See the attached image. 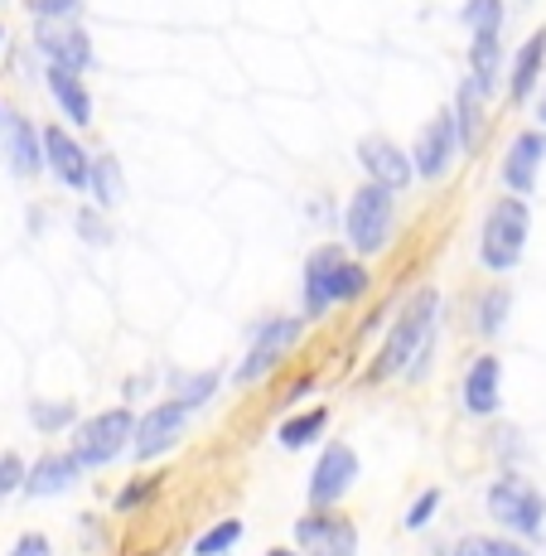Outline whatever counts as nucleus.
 Instances as JSON below:
<instances>
[{
	"label": "nucleus",
	"instance_id": "21",
	"mask_svg": "<svg viewBox=\"0 0 546 556\" xmlns=\"http://www.w3.org/2000/svg\"><path fill=\"white\" fill-rule=\"evenodd\" d=\"M542 63H546V29H537L528 45L512 53V78H508V98L512 102L532 98V88H537V78H542Z\"/></svg>",
	"mask_w": 546,
	"mask_h": 556
},
{
	"label": "nucleus",
	"instance_id": "14",
	"mask_svg": "<svg viewBox=\"0 0 546 556\" xmlns=\"http://www.w3.org/2000/svg\"><path fill=\"white\" fill-rule=\"evenodd\" d=\"M542 160H546V131L512 136L508 155H503V185H508V194H532L537 189Z\"/></svg>",
	"mask_w": 546,
	"mask_h": 556
},
{
	"label": "nucleus",
	"instance_id": "6",
	"mask_svg": "<svg viewBox=\"0 0 546 556\" xmlns=\"http://www.w3.org/2000/svg\"><path fill=\"white\" fill-rule=\"evenodd\" d=\"M488 518L503 522L508 532H522V538H537L542 532V518H546V498L528 479L518 475H503L488 484Z\"/></svg>",
	"mask_w": 546,
	"mask_h": 556
},
{
	"label": "nucleus",
	"instance_id": "5",
	"mask_svg": "<svg viewBox=\"0 0 546 556\" xmlns=\"http://www.w3.org/2000/svg\"><path fill=\"white\" fill-rule=\"evenodd\" d=\"M131 431H136V416L126 406H112V412H98L78 426V441H73V459L82 469H102L112 465L116 455L131 445Z\"/></svg>",
	"mask_w": 546,
	"mask_h": 556
},
{
	"label": "nucleus",
	"instance_id": "2",
	"mask_svg": "<svg viewBox=\"0 0 546 556\" xmlns=\"http://www.w3.org/2000/svg\"><path fill=\"white\" fill-rule=\"evenodd\" d=\"M368 291V266L353 262L344 248H315L305 256V315L319 319L334 305H353Z\"/></svg>",
	"mask_w": 546,
	"mask_h": 556
},
{
	"label": "nucleus",
	"instance_id": "22",
	"mask_svg": "<svg viewBox=\"0 0 546 556\" xmlns=\"http://www.w3.org/2000/svg\"><path fill=\"white\" fill-rule=\"evenodd\" d=\"M325 426H329V412H305V416H291V421L276 431V441L285 445V451H305V445H315L319 435H325Z\"/></svg>",
	"mask_w": 546,
	"mask_h": 556
},
{
	"label": "nucleus",
	"instance_id": "37",
	"mask_svg": "<svg viewBox=\"0 0 546 556\" xmlns=\"http://www.w3.org/2000/svg\"><path fill=\"white\" fill-rule=\"evenodd\" d=\"M266 556H300V552H291V547H271Z\"/></svg>",
	"mask_w": 546,
	"mask_h": 556
},
{
	"label": "nucleus",
	"instance_id": "24",
	"mask_svg": "<svg viewBox=\"0 0 546 556\" xmlns=\"http://www.w3.org/2000/svg\"><path fill=\"white\" fill-rule=\"evenodd\" d=\"M122 189H126V179H122V165H116L112 155L92 160V185H88V194L98 199L102 208H112V203H122Z\"/></svg>",
	"mask_w": 546,
	"mask_h": 556
},
{
	"label": "nucleus",
	"instance_id": "11",
	"mask_svg": "<svg viewBox=\"0 0 546 556\" xmlns=\"http://www.w3.org/2000/svg\"><path fill=\"white\" fill-rule=\"evenodd\" d=\"M353 479H358V455H353V445H344V441L325 445V455L315 459V475H309V504L315 508L339 504Z\"/></svg>",
	"mask_w": 546,
	"mask_h": 556
},
{
	"label": "nucleus",
	"instance_id": "12",
	"mask_svg": "<svg viewBox=\"0 0 546 556\" xmlns=\"http://www.w3.org/2000/svg\"><path fill=\"white\" fill-rule=\"evenodd\" d=\"M39 146H45V160H49L53 179H59L63 189H73V194H88V185H92L88 151H82V146L73 141L63 126H45V131H39Z\"/></svg>",
	"mask_w": 546,
	"mask_h": 556
},
{
	"label": "nucleus",
	"instance_id": "4",
	"mask_svg": "<svg viewBox=\"0 0 546 556\" xmlns=\"http://www.w3.org/2000/svg\"><path fill=\"white\" fill-rule=\"evenodd\" d=\"M392 223H397V208H392V189L388 185H358L344 203V238L358 256H378L392 238Z\"/></svg>",
	"mask_w": 546,
	"mask_h": 556
},
{
	"label": "nucleus",
	"instance_id": "9",
	"mask_svg": "<svg viewBox=\"0 0 546 556\" xmlns=\"http://www.w3.org/2000/svg\"><path fill=\"white\" fill-rule=\"evenodd\" d=\"M295 334H300V319H291V315H276V319H266V325L252 334L247 358L238 363V382H262L266 372H271L276 363L285 358V349L295 344Z\"/></svg>",
	"mask_w": 546,
	"mask_h": 556
},
{
	"label": "nucleus",
	"instance_id": "23",
	"mask_svg": "<svg viewBox=\"0 0 546 556\" xmlns=\"http://www.w3.org/2000/svg\"><path fill=\"white\" fill-rule=\"evenodd\" d=\"M459 20H465L469 39H498V29H503V0H465Z\"/></svg>",
	"mask_w": 546,
	"mask_h": 556
},
{
	"label": "nucleus",
	"instance_id": "38",
	"mask_svg": "<svg viewBox=\"0 0 546 556\" xmlns=\"http://www.w3.org/2000/svg\"><path fill=\"white\" fill-rule=\"evenodd\" d=\"M0 126H5V112H0Z\"/></svg>",
	"mask_w": 546,
	"mask_h": 556
},
{
	"label": "nucleus",
	"instance_id": "30",
	"mask_svg": "<svg viewBox=\"0 0 546 556\" xmlns=\"http://www.w3.org/2000/svg\"><path fill=\"white\" fill-rule=\"evenodd\" d=\"M435 513H441V489H426V494L411 504V513H406V528H426Z\"/></svg>",
	"mask_w": 546,
	"mask_h": 556
},
{
	"label": "nucleus",
	"instance_id": "8",
	"mask_svg": "<svg viewBox=\"0 0 546 556\" xmlns=\"http://www.w3.org/2000/svg\"><path fill=\"white\" fill-rule=\"evenodd\" d=\"M189 416H194V406H185V402H160V406H150V412L136 421V431H131V445H136V459H160L165 451H175V441L189 431Z\"/></svg>",
	"mask_w": 546,
	"mask_h": 556
},
{
	"label": "nucleus",
	"instance_id": "25",
	"mask_svg": "<svg viewBox=\"0 0 546 556\" xmlns=\"http://www.w3.org/2000/svg\"><path fill=\"white\" fill-rule=\"evenodd\" d=\"M169 392H175V402L185 406H203L218 392V372H179L175 382H169Z\"/></svg>",
	"mask_w": 546,
	"mask_h": 556
},
{
	"label": "nucleus",
	"instance_id": "33",
	"mask_svg": "<svg viewBox=\"0 0 546 556\" xmlns=\"http://www.w3.org/2000/svg\"><path fill=\"white\" fill-rule=\"evenodd\" d=\"M10 556H53V547H49L45 532H25V538L10 547Z\"/></svg>",
	"mask_w": 546,
	"mask_h": 556
},
{
	"label": "nucleus",
	"instance_id": "1",
	"mask_svg": "<svg viewBox=\"0 0 546 556\" xmlns=\"http://www.w3.org/2000/svg\"><path fill=\"white\" fill-rule=\"evenodd\" d=\"M435 309H441V295L435 291H416L411 301H406V309L397 315V325H392L388 344H382L378 363L368 368V382H388L392 372H402L406 363H421L426 354H431V334H435Z\"/></svg>",
	"mask_w": 546,
	"mask_h": 556
},
{
	"label": "nucleus",
	"instance_id": "36",
	"mask_svg": "<svg viewBox=\"0 0 546 556\" xmlns=\"http://www.w3.org/2000/svg\"><path fill=\"white\" fill-rule=\"evenodd\" d=\"M537 122H542V131H546V92H542V102H537Z\"/></svg>",
	"mask_w": 546,
	"mask_h": 556
},
{
	"label": "nucleus",
	"instance_id": "18",
	"mask_svg": "<svg viewBox=\"0 0 546 556\" xmlns=\"http://www.w3.org/2000/svg\"><path fill=\"white\" fill-rule=\"evenodd\" d=\"M449 116H455L459 151L474 155L479 146H484V92H479L469 78L459 83V92H455V106H449Z\"/></svg>",
	"mask_w": 546,
	"mask_h": 556
},
{
	"label": "nucleus",
	"instance_id": "16",
	"mask_svg": "<svg viewBox=\"0 0 546 556\" xmlns=\"http://www.w3.org/2000/svg\"><path fill=\"white\" fill-rule=\"evenodd\" d=\"M78 475H82V465L73 455H45L39 465L25 469V484L20 489H25V498H59L78 484Z\"/></svg>",
	"mask_w": 546,
	"mask_h": 556
},
{
	"label": "nucleus",
	"instance_id": "28",
	"mask_svg": "<svg viewBox=\"0 0 546 556\" xmlns=\"http://www.w3.org/2000/svg\"><path fill=\"white\" fill-rule=\"evenodd\" d=\"M29 421H35V431H63V426H73V402H35Z\"/></svg>",
	"mask_w": 546,
	"mask_h": 556
},
{
	"label": "nucleus",
	"instance_id": "19",
	"mask_svg": "<svg viewBox=\"0 0 546 556\" xmlns=\"http://www.w3.org/2000/svg\"><path fill=\"white\" fill-rule=\"evenodd\" d=\"M465 412L469 416H494L498 412V358L494 354L469 363V372H465Z\"/></svg>",
	"mask_w": 546,
	"mask_h": 556
},
{
	"label": "nucleus",
	"instance_id": "10",
	"mask_svg": "<svg viewBox=\"0 0 546 556\" xmlns=\"http://www.w3.org/2000/svg\"><path fill=\"white\" fill-rule=\"evenodd\" d=\"M455 155H459V136H455V116H449V106H445V112H435L431 122L421 126V136H416L411 169L421 179H445V169Z\"/></svg>",
	"mask_w": 546,
	"mask_h": 556
},
{
	"label": "nucleus",
	"instance_id": "34",
	"mask_svg": "<svg viewBox=\"0 0 546 556\" xmlns=\"http://www.w3.org/2000/svg\"><path fill=\"white\" fill-rule=\"evenodd\" d=\"M155 489H160V479H141V484H131L122 498H116V508H136V504H145V498L155 494Z\"/></svg>",
	"mask_w": 546,
	"mask_h": 556
},
{
	"label": "nucleus",
	"instance_id": "3",
	"mask_svg": "<svg viewBox=\"0 0 546 556\" xmlns=\"http://www.w3.org/2000/svg\"><path fill=\"white\" fill-rule=\"evenodd\" d=\"M528 228H532V213L522 194L494 199V208L484 213V232H479V262L488 271H512L522 262V248H528Z\"/></svg>",
	"mask_w": 546,
	"mask_h": 556
},
{
	"label": "nucleus",
	"instance_id": "27",
	"mask_svg": "<svg viewBox=\"0 0 546 556\" xmlns=\"http://www.w3.org/2000/svg\"><path fill=\"white\" fill-rule=\"evenodd\" d=\"M449 556H532V552L508 538H465V542H455Z\"/></svg>",
	"mask_w": 546,
	"mask_h": 556
},
{
	"label": "nucleus",
	"instance_id": "20",
	"mask_svg": "<svg viewBox=\"0 0 546 556\" xmlns=\"http://www.w3.org/2000/svg\"><path fill=\"white\" fill-rule=\"evenodd\" d=\"M45 83H49L53 102H59V112L68 116L73 126H92V98H88V88H82L78 73H63V68H53V63H49Z\"/></svg>",
	"mask_w": 546,
	"mask_h": 556
},
{
	"label": "nucleus",
	"instance_id": "32",
	"mask_svg": "<svg viewBox=\"0 0 546 556\" xmlns=\"http://www.w3.org/2000/svg\"><path fill=\"white\" fill-rule=\"evenodd\" d=\"M78 5L82 0H29V10H35L39 20H68Z\"/></svg>",
	"mask_w": 546,
	"mask_h": 556
},
{
	"label": "nucleus",
	"instance_id": "17",
	"mask_svg": "<svg viewBox=\"0 0 546 556\" xmlns=\"http://www.w3.org/2000/svg\"><path fill=\"white\" fill-rule=\"evenodd\" d=\"M5 155L10 165H15L20 179H29L39 165H45V146H39V126L29 122V116H5Z\"/></svg>",
	"mask_w": 546,
	"mask_h": 556
},
{
	"label": "nucleus",
	"instance_id": "29",
	"mask_svg": "<svg viewBox=\"0 0 546 556\" xmlns=\"http://www.w3.org/2000/svg\"><path fill=\"white\" fill-rule=\"evenodd\" d=\"M508 301H512L508 291H488L484 295V315H479V329H484V334H498L503 315H508Z\"/></svg>",
	"mask_w": 546,
	"mask_h": 556
},
{
	"label": "nucleus",
	"instance_id": "39",
	"mask_svg": "<svg viewBox=\"0 0 546 556\" xmlns=\"http://www.w3.org/2000/svg\"><path fill=\"white\" fill-rule=\"evenodd\" d=\"M0 39H5V29H0Z\"/></svg>",
	"mask_w": 546,
	"mask_h": 556
},
{
	"label": "nucleus",
	"instance_id": "26",
	"mask_svg": "<svg viewBox=\"0 0 546 556\" xmlns=\"http://www.w3.org/2000/svg\"><path fill=\"white\" fill-rule=\"evenodd\" d=\"M242 542V518H228V522H218V528H208L203 538L194 542V556H223L228 547H238Z\"/></svg>",
	"mask_w": 546,
	"mask_h": 556
},
{
	"label": "nucleus",
	"instance_id": "31",
	"mask_svg": "<svg viewBox=\"0 0 546 556\" xmlns=\"http://www.w3.org/2000/svg\"><path fill=\"white\" fill-rule=\"evenodd\" d=\"M25 484V465H20V455H0V494H15V489Z\"/></svg>",
	"mask_w": 546,
	"mask_h": 556
},
{
	"label": "nucleus",
	"instance_id": "13",
	"mask_svg": "<svg viewBox=\"0 0 546 556\" xmlns=\"http://www.w3.org/2000/svg\"><path fill=\"white\" fill-rule=\"evenodd\" d=\"M295 542L309 556H358V532L334 513H309L295 522Z\"/></svg>",
	"mask_w": 546,
	"mask_h": 556
},
{
	"label": "nucleus",
	"instance_id": "15",
	"mask_svg": "<svg viewBox=\"0 0 546 556\" xmlns=\"http://www.w3.org/2000/svg\"><path fill=\"white\" fill-rule=\"evenodd\" d=\"M358 160H363V169H368V179H372V185H388L392 194H397V189H406V185H411V179H416L411 155H406L402 146L382 141V136H368V141L358 146Z\"/></svg>",
	"mask_w": 546,
	"mask_h": 556
},
{
	"label": "nucleus",
	"instance_id": "35",
	"mask_svg": "<svg viewBox=\"0 0 546 556\" xmlns=\"http://www.w3.org/2000/svg\"><path fill=\"white\" fill-rule=\"evenodd\" d=\"M98 223H102L98 213H82V218H78V228H88V232H92V238H98V242H106V232L98 228Z\"/></svg>",
	"mask_w": 546,
	"mask_h": 556
},
{
	"label": "nucleus",
	"instance_id": "7",
	"mask_svg": "<svg viewBox=\"0 0 546 556\" xmlns=\"http://www.w3.org/2000/svg\"><path fill=\"white\" fill-rule=\"evenodd\" d=\"M35 45L45 49V59L53 63V68H63V73H88L92 63H98V53H92V39H88V29L78 25V20H39V29H35Z\"/></svg>",
	"mask_w": 546,
	"mask_h": 556
}]
</instances>
